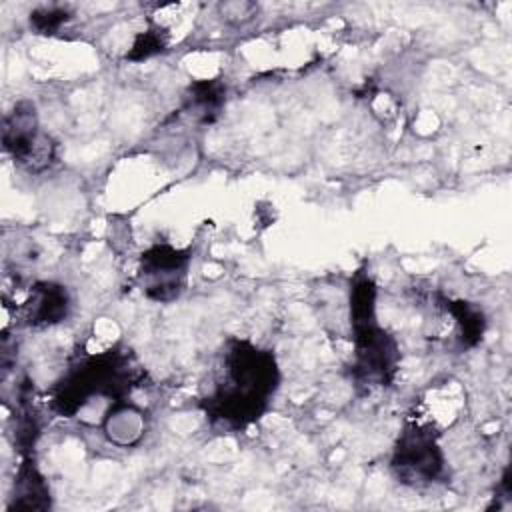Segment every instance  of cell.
Segmentation results:
<instances>
[{
	"mask_svg": "<svg viewBox=\"0 0 512 512\" xmlns=\"http://www.w3.org/2000/svg\"><path fill=\"white\" fill-rule=\"evenodd\" d=\"M392 470L408 486H426L442 474L444 456L432 428L422 424L404 428L392 454Z\"/></svg>",
	"mask_w": 512,
	"mask_h": 512,
	"instance_id": "obj_4",
	"label": "cell"
},
{
	"mask_svg": "<svg viewBox=\"0 0 512 512\" xmlns=\"http://www.w3.org/2000/svg\"><path fill=\"white\" fill-rule=\"evenodd\" d=\"M142 372L134 366L126 350H106L80 360L56 384L52 392V408L60 416H74L92 396L124 400V396L142 380Z\"/></svg>",
	"mask_w": 512,
	"mask_h": 512,
	"instance_id": "obj_3",
	"label": "cell"
},
{
	"mask_svg": "<svg viewBox=\"0 0 512 512\" xmlns=\"http://www.w3.org/2000/svg\"><path fill=\"white\" fill-rule=\"evenodd\" d=\"M68 12L64 8H56V6H50V8H38L30 14V24L38 30V32H44V34H52L54 30H58L66 20H68Z\"/></svg>",
	"mask_w": 512,
	"mask_h": 512,
	"instance_id": "obj_12",
	"label": "cell"
},
{
	"mask_svg": "<svg viewBox=\"0 0 512 512\" xmlns=\"http://www.w3.org/2000/svg\"><path fill=\"white\" fill-rule=\"evenodd\" d=\"M68 292L60 284L38 282L24 304V320L32 326L58 324L68 314Z\"/></svg>",
	"mask_w": 512,
	"mask_h": 512,
	"instance_id": "obj_7",
	"label": "cell"
},
{
	"mask_svg": "<svg viewBox=\"0 0 512 512\" xmlns=\"http://www.w3.org/2000/svg\"><path fill=\"white\" fill-rule=\"evenodd\" d=\"M350 324L354 332L352 378L358 386H388L396 374L400 350L376 320V286L358 274L350 290Z\"/></svg>",
	"mask_w": 512,
	"mask_h": 512,
	"instance_id": "obj_2",
	"label": "cell"
},
{
	"mask_svg": "<svg viewBox=\"0 0 512 512\" xmlns=\"http://www.w3.org/2000/svg\"><path fill=\"white\" fill-rule=\"evenodd\" d=\"M226 102V86L220 80H198L184 94V110L202 124L218 118Z\"/></svg>",
	"mask_w": 512,
	"mask_h": 512,
	"instance_id": "obj_8",
	"label": "cell"
},
{
	"mask_svg": "<svg viewBox=\"0 0 512 512\" xmlns=\"http://www.w3.org/2000/svg\"><path fill=\"white\" fill-rule=\"evenodd\" d=\"M190 250H180L170 244H156L140 258L142 290L150 300L172 302L186 286V270Z\"/></svg>",
	"mask_w": 512,
	"mask_h": 512,
	"instance_id": "obj_6",
	"label": "cell"
},
{
	"mask_svg": "<svg viewBox=\"0 0 512 512\" xmlns=\"http://www.w3.org/2000/svg\"><path fill=\"white\" fill-rule=\"evenodd\" d=\"M24 508V510H46L50 508V492L44 478L38 474L34 462L28 458L18 470L14 496L10 510Z\"/></svg>",
	"mask_w": 512,
	"mask_h": 512,
	"instance_id": "obj_9",
	"label": "cell"
},
{
	"mask_svg": "<svg viewBox=\"0 0 512 512\" xmlns=\"http://www.w3.org/2000/svg\"><path fill=\"white\" fill-rule=\"evenodd\" d=\"M280 384L270 350L240 338L228 340L202 410L214 426L242 430L264 416Z\"/></svg>",
	"mask_w": 512,
	"mask_h": 512,
	"instance_id": "obj_1",
	"label": "cell"
},
{
	"mask_svg": "<svg viewBox=\"0 0 512 512\" xmlns=\"http://www.w3.org/2000/svg\"><path fill=\"white\" fill-rule=\"evenodd\" d=\"M164 36L158 34V30H146L142 34L136 36L132 48L126 52V58L132 62H140L146 60L158 52L164 50Z\"/></svg>",
	"mask_w": 512,
	"mask_h": 512,
	"instance_id": "obj_11",
	"label": "cell"
},
{
	"mask_svg": "<svg viewBox=\"0 0 512 512\" xmlns=\"http://www.w3.org/2000/svg\"><path fill=\"white\" fill-rule=\"evenodd\" d=\"M444 306L458 322L462 346L464 348L476 346L482 340V334H484V328H486L484 314L478 308H474L472 304L464 302V300H446Z\"/></svg>",
	"mask_w": 512,
	"mask_h": 512,
	"instance_id": "obj_10",
	"label": "cell"
},
{
	"mask_svg": "<svg viewBox=\"0 0 512 512\" xmlns=\"http://www.w3.org/2000/svg\"><path fill=\"white\" fill-rule=\"evenodd\" d=\"M4 150L22 166L38 172L54 158L52 140L38 130L36 108L32 102H18L4 118Z\"/></svg>",
	"mask_w": 512,
	"mask_h": 512,
	"instance_id": "obj_5",
	"label": "cell"
}]
</instances>
